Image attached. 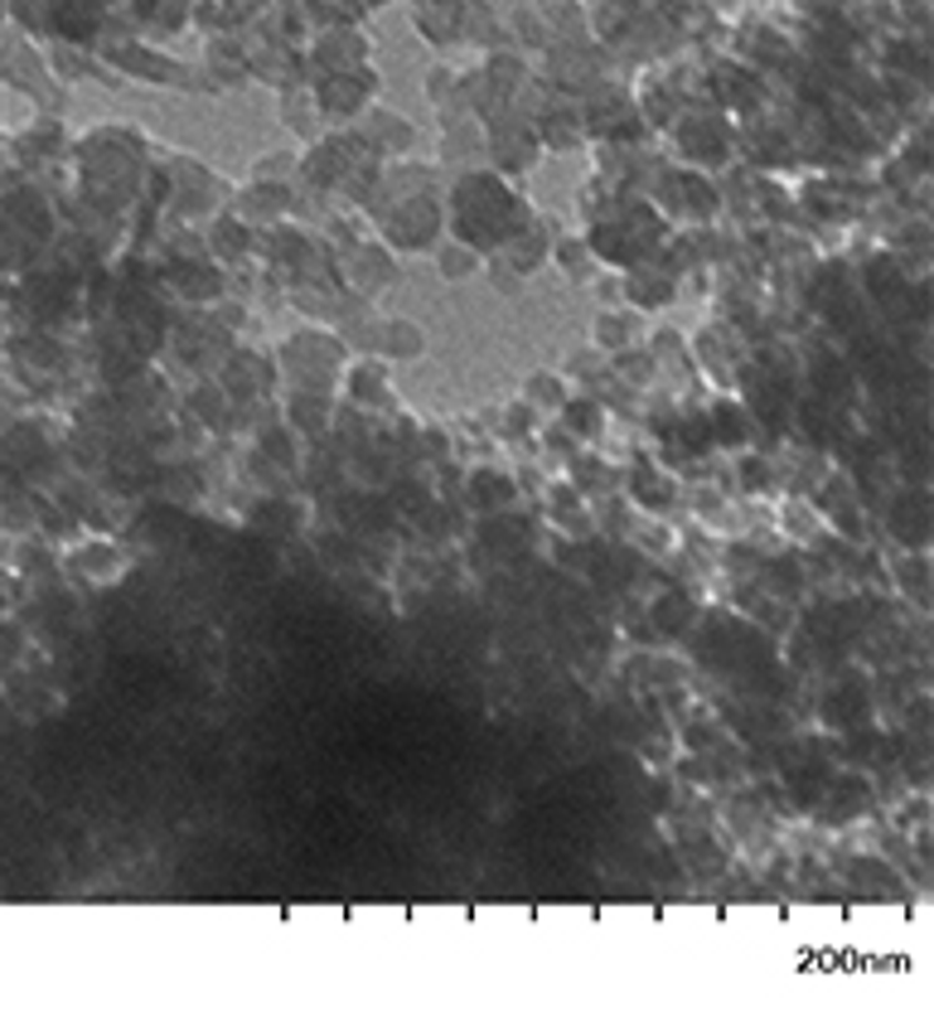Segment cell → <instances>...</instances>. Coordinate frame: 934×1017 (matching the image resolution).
<instances>
[{
    "label": "cell",
    "mask_w": 934,
    "mask_h": 1017,
    "mask_svg": "<svg viewBox=\"0 0 934 1017\" xmlns=\"http://www.w3.org/2000/svg\"><path fill=\"white\" fill-rule=\"evenodd\" d=\"M707 437L716 441V447H746V441H751V417H746V407L722 402V407H716V412L707 417Z\"/></svg>",
    "instance_id": "obj_1"
},
{
    "label": "cell",
    "mask_w": 934,
    "mask_h": 1017,
    "mask_svg": "<svg viewBox=\"0 0 934 1017\" xmlns=\"http://www.w3.org/2000/svg\"><path fill=\"white\" fill-rule=\"evenodd\" d=\"M470 500H475V508H484V514L508 508L514 504V480L499 475V470H475V475H470Z\"/></svg>",
    "instance_id": "obj_2"
},
{
    "label": "cell",
    "mask_w": 934,
    "mask_h": 1017,
    "mask_svg": "<svg viewBox=\"0 0 934 1017\" xmlns=\"http://www.w3.org/2000/svg\"><path fill=\"white\" fill-rule=\"evenodd\" d=\"M59 24H63V34H73L78 44H87L97 34V24H102V6L97 0H63Z\"/></svg>",
    "instance_id": "obj_3"
},
{
    "label": "cell",
    "mask_w": 934,
    "mask_h": 1017,
    "mask_svg": "<svg viewBox=\"0 0 934 1017\" xmlns=\"http://www.w3.org/2000/svg\"><path fill=\"white\" fill-rule=\"evenodd\" d=\"M683 141H688V150H697L693 160H722V156H726V136H722V126L707 122V117H693V122H688Z\"/></svg>",
    "instance_id": "obj_4"
},
{
    "label": "cell",
    "mask_w": 934,
    "mask_h": 1017,
    "mask_svg": "<svg viewBox=\"0 0 934 1017\" xmlns=\"http://www.w3.org/2000/svg\"><path fill=\"white\" fill-rule=\"evenodd\" d=\"M634 500L644 504V508H669V504H673V485L659 475V470L639 465V470H634Z\"/></svg>",
    "instance_id": "obj_5"
},
{
    "label": "cell",
    "mask_w": 934,
    "mask_h": 1017,
    "mask_svg": "<svg viewBox=\"0 0 934 1017\" xmlns=\"http://www.w3.org/2000/svg\"><path fill=\"white\" fill-rule=\"evenodd\" d=\"M630 296L644 305V311H654V305L673 301V282L669 276H630Z\"/></svg>",
    "instance_id": "obj_6"
},
{
    "label": "cell",
    "mask_w": 934,
    "mask_h": 1017,
    "mask_svg": "<svg viewBox=\"0 0 934 1017\" xmlns=\"http://www.w3.org/2000/svg\"><path fill=\"white\" fill-rule=\"evenodd\" d=\"M562 417H567V431H571V437H596V431H600V407H596L591 398L567 402V407H562Z\"/></svg>",
    "instance_id": "obj_7"
},
{
    "label": "cell",
    "mask_w": 934,
    "mask_h": 1017,
    "mask_svg": "<svg viewBox=\"0 0 934 1017\" xmlns=\"http://www.w3.org/2000/svg\"><path fill=\"white\" fill-rule=\"evenodd\" d=\"M349 384H354V398H358V402H378V398H382V388H378V368H354V374H349Z\"/></svg>",
    "instance_id": "obj_8"
},
{
    "label": "cell",
    "mask_w": 934,
    "mask_h": 1017,
    "mask_svg": "<svg viewBox=\"0 0 934 1017\" xmlns=\"http://www.w3.org/2000/svg\"><path fill=\"white\" fill-rule=\"evenodd\" d=\"M262 451H266V455H276L281 465H291V461H296V455H291V441H286V431H272V437H262Z\"/></svg>",
    "instance_id": "obj_9"
},
{
    "label": "cell",
    "mask_w": 934,
    "mask_h": 1017,
    "mask_svg": "<svg viewBox=\"0 0 934 1017\" xmlns=\"http://www.w3.org/2000/svg\"><path fill=\"white\" fill-rule=\"evenodd\" d=\"M470 266H475V252L460 248V252H451V258H445V276H465Z\"/></svg>",
    "instance_id": "obj_10"
},
{
    "label": "cell",
    "mask_w": 934,
    "mask_h": 1017,
    "mask_svg": "<svg viewBox=\"0 0 934 1017\" xmlns=\"http://www.w3.org/2000/svg\"><path fill=\"white\" fill-rule=\"evenodd\" d=\"M368 6H388V0H368Z\"/></svg>",
    "instance_id": "obj_11"
}]
</instances>
